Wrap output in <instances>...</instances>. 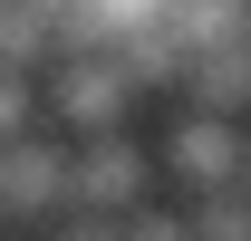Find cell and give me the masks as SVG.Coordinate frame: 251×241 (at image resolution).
<instances>
[{"label":"cell","instance_id":"cell-7","mask_svg":"<svg viewBox=\"0 0 251 241\" xmlns=\"http://www.w3.org/2000/svg\"><path fill=\"white\" fill-rule=\"evenodd\" d=\"M126 241H203L193 232V203L174 212V203H145V212H126Z\"/></svg>","mask_w":251,"mask_h":241},{"label":"cell","instance_id":"cell-4","mask_svg":"<svg viewBox=\"0 0 251 241\" xmlns=\"http://www.w3.org/2000/svg\"><path fill=\"white\" fill-rule=\"evenodd\" d=\"M68 164H77V135H58V125L0 145V222H58L68 212Z\"/></svg>","mask_w":251,"mask_h":241},{"label":"cell","instance_id":"cell-2","mask_svg":"<svg viewBox=\"0 0 251 241\" xmlns=\"http://www.w3.org/2000/svg\"><path fill=\"white\" fill-rule=\"evenodd\" d=\"M135 68L116 58V48H58L49 58V125L58 135H116L126 116H135Z\"/></svg>","mask_w":251,"mask_h":241},{"label":"cell","instance_id":"cell-6","mask_svg":"<svg viewBox=\"0 0 251 241\" xmlns=\"http://www.w3.org/2000/svg\"><path fill=\"white\" fill-rule=\"evenodd\" d=\"M49 125V68H0V145Z\"/></svg>","mask_w":251,"mask_h":241},{"label":"cell","instance_id":"cell-1","mask_svg":"<svg viewBox=\"0 0 251 241\" xmlns=\"http://www.w3.org/2000/svg\"><path fill=\"white\" fill-rule=\"evenodd\" d=\"M242 154H251V116H222V106H184L174 96V116L155 125V164H164V183L184 203L232 193L242 183Z\"/></svg>","mask_w":251,"mask_h":241},{"label":"cell","instance_id":"cell-9","mask_svg":"<svg viewBox=\"0 0 251 241\" xmlns=\"http://www.w3.org/2000/svg\"><path fill=\"white\" fill-rule=\"evenodd\" d=\"M242 183H251V154H242Z\"/></svg>","mask_w":251,"mask_h":241},{"label":"cell","instance_id":"cell-5","mask_svg":"<svg viewBox=\"0 0 251 241\" xmlns=\"http://www.w3.org/2000/svg\"><path fill=\"white\" fill-rule=\"evenodd\" d=\"M68 48V20L39 0H0V68H49Z\"/></svg>","mask_w":251,"mask_h":241},{"label":"cell","instance_id":"cell-8","mask_svg":"<svg viewBox=\"0 0 251 241\" xmlns=\"http://www.w3.org/2000/svg\"><path fill=\"white\" fill-rule=\"evenodd\" d=\"M49 241H126V222H106V212H58Z\"/></svg>","mask_w":251,"mask_h":241},{"label":"cell","instance_id":"cell-3","mask_svg":"<svg viewBox=\"0 0 251 241\" xmlns=\"http://www.w3.org/2000/svg\"><path fill=\"white\" fill-rule=\"evenodd\" d=\"M155 145H135V135H77V164H68V212H106V222H126V212H145L155 203Z\"/></svg>","mask_w":251,"mask_h":241}]
</instances>
